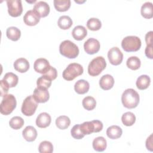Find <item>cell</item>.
I'll list each match as a JSON object with an SVG mask.
<instances>
[{"label":"cell","instance_id":"33","mask_svg":"<svg viewBox=\"0 0 153 153\" xmlns=\"http://www.w3.org/2000/svg\"><path fill=\"white\" fill-rule=\"evenodd\" d=\"M127 66L131 70H137L140 67L141 62L139 57L136 56L130 57L126 62Z\"/></svg>","mask_w":153,"mask_h":153},{"label":"cell","instance_id":"8","mask_svg":"<svg viewBox=\"0 0 153 153\" xmlns=\"http://www.w3.org/2000/svg\"><path fill=\"white\" fill-rule=\"evenodd\" d=\"M38 103L35 100L33 95H30L23 100L21 111L26 116H32L34 114L38 107Z\"/></svg>","mask_w":153,"mask_h":153},{"label":"cell","instance_id":"9","mask_svg":"<svg viewBox=\"0 0 153 153\" xmlns=\"http://www.w3.org/2000/svg\"><path fill=\"white\" fill-rule=\"evenodd\" d=\"M8 14L14 17L20 16L23 12V7L20 0L7 1Z\"/></svg>","mask_w":153,"mask_h":153},{"label":"cell","instance_id":"14","mask_svg":"<svg viewBox=\"0 0 153 153\" xmlns=\"http://www.w3.org/2000/svg\"><path fill=\"white\" fill-rule=\"evenodd\" d=\"M33 96L38 103L47 102L50 98L49 92L47 89H44L38 87L35 88Z\"/></svg>","mask_w":153,"mask_h":153},{"label":"cell","instance_id":"34","mask_svg":"<svg viewBox=\"0 0 153 153\" xmlns=\"http://www.w3.org/2000/svg\"><path fill=\"white\" fill-rule=\"evenodd\" d=\"M82 104L83 107L87 111L94 109L96 106V101L92 96H87L82 100Z\"/></svg>","mask_w":153,"mask_h":153},{"label":"cell","instance_id":"43","mask_svg":"<svg viewBox=\"0 0 153 153\" xmlns=\"http://www.w3.org/2000/svg\"><path fill=\"white\" fill-rule=\"evenodd\" d=\"M152 134H151L146 139V148L151 151H152Z\"/></svg>","mask_w":153,"mask_h":153},{"label":"cell","instance_id":"38","mask_svg":"<svg viewBox=\"0 0 153 153\" xmlns=\"http://www.w3.org/2000/svg\"><path fill=\"white\" fill-rule=\"evenodd\" d=\"M71 136L76 139H81L85 136L81 131L79 124H76L72 128L71 130Z\"/></svg>","mask_w":153,"mask_h":153},{"label":"cell","instance_id":"11","mask_svg":"<svg viewBox=\"0 0 153 153\" xmlns=\"http://www.w3.org/2000/svg\"><path fill=\"white\" fill-rule=\"evenodd\" d=\"M99 41L93 38L88 39L84 44L85 51L88 54H94L97 53L100 49Z\"/></svg>","mask_w":153,"mask_h":153},{"label":"cell","instance_id":"13","mask_svg":"<svg viewBox=\"0 0 153 153\" xmlns=\"http://www.w3.org/2000/svg\"><path fill=\"white\" fill-rule=\"evenodd\" d=\"M33 10L39 16V17H45L50 13V6L45 1H38L33 6Z\"/></svg>","mask_w":153,"mask_h":153},{"label":"cell","instance_id":"1","mask_svg":"<svg viewBox=\"0 0 153 153\" xmlns=\"http://www.w3.org/2000/svg\"><path fill=\"white\" fill-rule=\"evenodd\" d=\"M139 95L133 88H127L121 96V102L124 107L128 109L136 108L139 103Z\"/></svg>","mask_w":153,"mask_h":153},{"label":"cell","instance_id":"6","mask_svg":"<svg viewBox=\"0 0 153 153\" xmlns=\"http://www.w3.org/2000/svg\"><path fill=\"white\" fill-rule=\"evenodd\" d=\"M84 69L82 66L77 63H72L68 65L62 73L63 78L67 81H72L77 76L82 74Z\"/></svg>","mask_w":153,"mask_h":153},{"label":"cell","instance_id":"25","mask_svg":"<svg viewBox=\"0 0 153 153\" xmlns=\"http://www.w3.org/2000/svg\"><path fill=\"white\" fill-rule=\"evenodd\" d=\"M151 82L150 77L146 75H142L139 76L136 80V85L138 89L139 90H145L146 89Z\"/></svg>","mask_w":153,"mask_h":153},{"label":"cell","instance_id":"24","mask_svg":"<svg viewBox=\"0 0 153 153\" xmlns=\"http://www.w3.org/2000/svg\"><path fill=\"white\" fill-rule=\"evenodd\" d=\"M152 3L151 2H145L141 7L140 13L145 19H151L153 17Z\"/></svg>","mask_w":153,"mask_h":153},{"label":"cell","instance_id":"36","mask_svg":"<svg viewBox=\"0 0 153 153\" xmlns=\"http://www.w3.org/2000/svg\"><path fill=\"white\" fill-rule=\"evenodd\" d=\"M9 124L12 128L14 130H18L23 127L24 124V120L20 117L15 116L11 118L9 121Z\"/></svg>","mask_w":153,"mask_h":153},{"label":"cell","instance_id":"7","mask_svg":"<svg viewBox=\"0 0 153 153\" xmlns=\"http://www.w3.org/2000/svg\"><path fill=\"white\" fill-rule=\"evenodd\" d=\"M79 126L81 131L84 135L99 132L103 128V123L99 120L85 121L79 124Z\"/></svg>","mask_w":153,"mask_h":153},{"label":"cell","instance_id":"32","mask_svg":"<svg viewBox=\"0 0 153 153\" xmlns=\"http://www.w3.org/2000/svg\"><path fill=\"white\" fill-rule=\"evenodd\" d=\"M51 81L52 80L47 76L43 75L38 78L36 81L37 87L44 89H48L51 85Z\"/></svg>","mask_w":153,"mask_h":153},{"label":"cell","instance_id":"10","mask_svg":"<svg viewBox=\"0 0 153 153\" xmlns=\"http://www.w3.org/2000/svg\"><path fill=\"white\" fill-rule=\"evenodd\" d=\"M108 58L109 62L113 65L121 64L123 59V54L117 47L111 48L108 52Z\"/></svg>","mask_w":153,"mask_h":153},{"label":"cell","instance_id":"2","mask_svg":"<svg viewBox=\"0 0 153 153\" xmlns=\"http://www.w3.org/2000/svg\"><path fill=\"white\" fill-rule=\"evenodd\" d=\"M79 48L73 42L69 40H65L59 46L60 53L69 59H74L79 54Z\"/></svg>","mask_w":153,"mask_h":153},{"label":"cell","instance_id":"22","mask_svg":"<svg viewBox=\"0 0 153 153\" xmlns=\"http://www.w3.org/2000/svg\"><path fill=\"white\" fill-rule=\"evenodd\" d=\"M123 133L121 128L118 126H111L106 130V134L108 137L111 139H117L120 138Z\"/></svg>","mask_w":153,"mask_h":153},{"label":"cell","instance_id":"30","mask_svg":"<svg viewBox=\"0 0 153 153\" xmlns=\"http://www.w3.org/2000/svg\"><path fill=\"white\" fill-rule=\"evenodd\" d=\"M2 79L7 82V84L9 85L10 88L16 87L19 81L17 75L12 72L6 73Z\"/></svg>","mask_w":153,"mask_h":153},{"label":"cell","instance_id":"40","mask_svg":"<svg viewBox=\"0 0 153 153\" xmlns=\"http://www.w3.org/2000/svg\"><path fill=\"white\" fill-rule=\"evenodd\" d=\"M44 75L47 76L49 78H50L51 80L55 79L57 76V72L56 68L51 66L50 69L47 72H46Z\"/></svg>","mask_w":153,"mask_h":153},{"label":"cell","instance_id":"16","mask_svg":"<svg viewBox=\"0 0 153 153\" xmlns=\"http://www.w3.org/2000/svg\"><path fill=\"white\" fill-rule=\"evenodd\" d=\"M51 121L50 115L47 112H42L36 119V124L39 128H46L49 126Z\"/></svg>","mask_w":153,"mask_h":153},{"label":"cell","instance_id":"39","mask_svg":"<svg viewBox=\"0 0 153 153\" xmlns=\"http://www.w3.org/2000/svg\"><path fill=\"white\" fill-rule=\"evenodd\" d=\"M0 88H1V96L3 97L8 91L9 90V85L7 84V82L4 81L3 79H1L0 81Z\"/></svg>","mask_w":153,"mask_h":153},{"label":"cell","instance_id":"19","mask_svg":"<svg viewBox=\"0 0 153 153\" xmlns=\"http://www.w3.org/2000/svg\"><path fill=\"white\" fill-rule=\"evenodd\" d=\"M22 135L26 141L33 142L37 137V131L33 126H29L23 130Z\"/></svg>","mask_w":153,"mask_h":153},{"label":"cell","instance_id":"17","mask_svg":"<svg viewBox=\"0 0 153 153\" xmlns=\"http://www.w3.org/2000/svg\"><path fill=\"white\" fill-rule=\"evenodd\" d=\"M114 84V79L112 76L109 74L103 75L99 80V85L101 88L104 90H108L112 88Z\"/></svg>","mask_w":153,"mask_h":153},{"label":"cell","instance_id":"5","mask_svg":"<svg viewBox=\"0 0 153 153\" xmlns=\"http://www.w3.org/2000/svg\"><path fill=\"white\" fill-rule=\"evenodd\" d=\"M121 47L127 52L137 51L141 47V40L136 36H127L122 40Z\"/></svg>","mask_w":153,"mask_h":153},{"label":"cell","instance_id":"27","mask_svg":"<svg viewBox=\"0 0 153 153\" xmlns=\"http://www.w3.org/2000/svg\"><path fill=\"white\" fill-rule=\"evenodd\" d=\"M53 3L56 10L60 12L66 11L71 7L70 0H54Z\"/></svg>","mask_w":153,"mask_h":153},{"label":"cell","instance_id":"20","mask_svg":"<svg viewBox=\"0 0 153 153\" xmlns=\"http://www.w3.org/2000/svg\"><path fill=\"white\" fill-rule=\"evenodd\" d=\"M90 88V84L85 79H79L77 81L74 85L75 91L79 94H83L88 92Z\"/></svg>","mask_w":153,"mask_h":153},{"label":"cell","instance_id":"37","mask_svg":"<svg viewBox=\"0 0 153 153\" xmlns=\"http://www.w3.org/2000/svg\"><path fill=\"white\" fill-rule=\"evenodd\" d=\"M38 151L40 153H51L53 151V144L47 140L42 141L39 145Z\"/></svg>","mask_w":153,"mask_h":153},{"label":"cell","instance_id":"26","mask_svg":"<svg viewBox=\"0 0 153 153\" xmlns=\"http://www.w3.org/2000/svg\"><path fill=\"white\" fill-rule=\"evenodd\" d=\"M6 35L8 39L16 41L19 39L21 36V32L19 29L14 26H11L7 28L6 31Z\"/></svg>","mask_w":153,"mask_h":153},{"label":"cell","instance_id":"41","mask_svg":"<svg viewBox=\"0 0 153 153\" xmlns=\"http://www.w3.org/2000/svg\"><path fill=\"white\" fill-rule=\"evenodd\" d=\"M145 53L146 56L150 59H152L153 58V55H152V44L151 45H147L146 48H145Z\"/></svg>","mask_w":153,"mask_h":153},{"label":"cell","instance_id":"42","mask_svg":"<svg viewBox=\"0 0 153 153\" xmlns=\"http://www.w3.org/2000/svg\"><path fill=\"white\" fill-rule=\"evenodd\" d=\"M152 31L148 32L146 35H145V41L147 45H151L152 44Z\"/></svg>","mask_w":153,"mask_h":153},{"label":"cell","instance_id":"18","mask_svg":"<svg viewBox=\"0 0 153 153\" xmlns=\"http://www.w3.org/2000/svg\"><path fill=\"white\" fill-rule=\"evenodd\" d=\"M13 66L15 70L20 73H25L29 69V62L23 57L17 59L14 62Z\"/></svg>","mask_w":153,"mask_h":153},{"label":"cell","instance_id":"3","mask_svg":"<svg viewBox=\"0 0 153 153\" xmlns=\"http://www.w3.org/2000/svg\"><path fill=\"white\" fill-rule=\"evenodd\" d=\"M106 66L105 59L102 56H97L94 58L88 66V73L90 76L99 75Z\"/></svg>","mask_w":153,"mask_h":153},{"label":"cell","instance_id":"31","mask_svg":"<svg viewBox=\"0 0 153 153\" xmlns=\"http://www.w3.org/2000/svg\"><path fill=\"white\" fill-rule=\"evenodd\" d=\"M121 121L126 126H131L136 121V117L131 112H127L123 114Z\"/></svg>","mask_w":153,"mask_h":153},{"label":"cell","instance_id":"4","mask_svg":"<svg viewBox=\"0 0 153 153\" xmlns=\"http://www.w3.org/2000/svg\"><path fill=\"white\" fill-rule=\"evenodd\" d=\"M17 102L16 97L11 94H7L3 96L0 104V112L2 115L10 114L16 108Z\"/></svg>","mask_w":153,"mask_h":153},{"label":"cell","instance_id":"12","mask_svg":"<svg viewBox=\"0 0 153 153\" xmlns=\"http://www.w3.org/2000/svg\"><path fill=\"white\" fill-rule=\"evenodd\" d=\"M51 66L49 62L44 58H39L36 59L33 64L34 70L41 74H45L50 69Z\"/></svg>","mask_w":153,"mask_h":153},{"label":"cell","instance_id":"29","mask_svg":"<svg viewBox=\"0 0 153 153\" xmlns=\"http://www.w3.org/2000/svg\"><path fill=\"white\" fill-rule=\"evenodd\" d=\"M71 124L69 118L66 115H61L56 120V125L59 129L65 130L69 127Z\"/></svg>","mask_w":153,"mask_h":153},{"label":"cell","instance_id":"21","mask_svg":"<svg viewBox=\"0 0 153 153\" xmlns=\"http://www.w3.org/2000/svg\"><path fill=\"white\" fill-rule=\"evenodd\" d=\"M73 38L77 41L82 40L87 35V30L86 28L81 25L75 26L72 32Z\"/></svg>","mask_w":153,"mask_h":153},{"label":"cell","instance_id":"28","mask_svg":"<svg viewBox=\"0 0 153 153\" xmlns=\"http://www.w3.org/2000/svg\"><path fill=\"white\" fill-rule=\"evenodd\" d=\"M73 24L71 18L68 16H62L59 18L57 25L59 27L63 30L69 29Z\"/></svg>","mask_w":153,"mask_h":153},{"label":"cell","instance_id":"35","mask_svg":"<svg viewBox=\"0 0 153 153\" xmlns=\"http://www.w3.org/2000/svg\"><path fill=\"white\" fill-rule=\"evenodd\" d=\"M87 26L90 30L96 31L100 29L102 26V23L100 20L97 18H90L87 22Z\"/></svg>","mask_w":153,"mask_h":153},{"label":"cell","instance_id":"15","mask_svg":"<svg viewBox=\"0 0 153 153\" xmlns=\"http://www.w3.org/2000/svg\"><path fill=\"white\" fill-rule=\"evenodd\" d=\"M39 20L40 17L33 10L27 11L23 17V21L27 26H35Z\"/></svg>","mask_w":153,"mask_h":153},{"label":"cell","instance_id":"23","mask_svg":"<svg viewBox=\"0 0 153 153\" xmlns=\"http://www.w3.org/2000/svg\"><path fill=\"white\" fill-rule=\"evenodd\" d=\"M107 146L106 140L102 136L96 137L93 141V148L97 152H102Z\"/></svg>","mask_w":153,"mask_h":153}]
</instances>
